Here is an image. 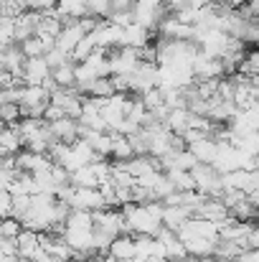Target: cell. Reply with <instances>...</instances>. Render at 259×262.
Segmentation results:
<instances>
[{
    "label": "cell",
    "instance_id": "cell-1",
    "mask_svg": "<svg viewBox=\"0 0 259 262\" xmlns=\"http://www.w3.org/2000/svg\"><path fill=\"white\" fill-rule=\"evenodd\" d=\"M193 178V186L198 193H203L206 199H219L224 193V186H221V173L214 168V166H196L188 171Z\"/></svg>",
    "mask_w": 259,
    "mask_h": 262
},
{
    "label": "cell",
    "instance_id": "cell-2",
    "mask_svg": "<svg viewBox=\"0 0 259 262\" xmlns=\"http://www.w3.org/2000/svg\"><path fill=\"white\" fill-rule=\"evenodd\" d=\"M13 166L15 171H26V173H43V171H51V161L46 153H31V150H18L13 156Z\"/></svg>",
    "mask_w": 259,
    "mask_h": 262
},
{
    "label": "cell",
    "instance_id": "cell-3",
    "mask_svg": "<svg viewBox=\"0 0 259 262\" xmlns=\"http://www.w3.org/2000/svg\"><path fill=\"white\" fill-rule=\"evenodd\" d=\"M38 20H41V13L36 10H23L20 15H15L13 18V43H23L33 38L38 31Z\"/></svg>",
    "mask_w": 259,
    "mask_h": 262
},
{
    "label": "cell",
    "instance_id": "cell-4",
    "mask_svg": "<svg viewBox=\"0 0 259 262\" xmlns=\"http://www.w3.org/2000/svg\"><path fill=\"white\" fill-rule=\"evenodd\" d=\"M69 209L77 211H99L104 209V199L99 193V188H74L72 199H69Z\"/></svg>",
    "mask_w": 259,
    "mask_h": 262
},
{
    "label": "cell",
    "instance_id": "cell-5",
    "mask_svg": "<svg viewBox=\"0 0 259 262\" xmlns=\"http://www.w3.org/2000/svg\"><path fill=\"white\" fill-rule=\"evenodd\" d=\"M15 247H18V257H26V260H31V262H38L46 255L41 250V245H38V232H31V229H20L18 232Z\"/></svg>",
    "mask_w": 259,
    "mask_h": 262
},
{
    "label": "cell",
    "instance_id": "cell-6",
    "mask_svg": "<svg viewBox=\"0 0 259 262\" xmlns=\"http://www.w3.org/2000/svg\"><path fill=\"white\" fill-rule=\"evenodd\" d=\"M49 74H51V69L46 67L43 56L41 59H26L23 74H20V84L23 87H41L49 79Z\"/></svg>",
    "mask_w": 259,
    "mask_h": 262
},
{
    "label": "cell",
    "instance_id": "cell-7",
    "mask_svg": "<svg viewBox=\"0 0 259 262\" xmlns=\"http://www.w3.org/2000/svg\"><path fill=\"white\" fill-rule=\"evenodd\" d=\"M120 166H122V171L130 176L132 181H137L140 176L150 173V171H163V168H160V161L153 158V156H132L130 161H125V163H120Z\"/></svg>",
    "mask_w": 259,
    "mask_h": 262
},
{
    "label": "cell",
    "instance_id": "cell-8",
    "mask_svg": "<svg viewBox=\"0 0 259 262\" xmlns=\"http://www.w3.org/2000/svg\"><path fill=\"white\" fill-rule=\"evenodd\" d=\"M49 133L56 143H64V145H72L74 140H79V122L72 120V117H61L56 122L49 125Z\"/></svg>",
    "mask_w": 259,
    "mask_h": 262
},
{
    "label": "cell",
    "instance_id": "cell-9",
    "mask_svg": "<svg viewBox=\"0 0 259 262\" xmlns=\"http://www.w3.org/2000/svg\"><path fill=\"white\" fill-rule=\"evenodd\" d=\"M49 102H51V104H56V107L64 112V117L79 120V115H82V99H79V97H74V94H69L66 89H56V92H51Z\"/></svg>",
    "mask_w": 259,
    "mask_h": 262
},
{
    "label": "cell",
    "instance_id": "cell-10",
    "mask_svg": "<svg viewBox=\"0 0 259 262\" xmlns=\"http://www.w3.org/2000/svg\"><path fill=\"white\" fill-rule=\"evenodd\" d=\"M23 64H26V56H23L18 43H10L0 51V69L10 72L18 82H20V74H23Z\"/></svg>",
    "mask_w": 259,
    "mask_h": 262
},
{
    "label": "cell",
    "instance_id": "cell-11",
    "mask_svg": "<svg viewBox=\"0 0 259 262\" xmlns=\"http://www.w3.org/2000/svg\"><path fill=\"white\" fill-rule=\"evenodd\" d=\"M185 150L196 158V163H201V166H214L216 153H219V143L211 140V138H201V140L191 143Z\"/></svg>",
    "mask_w": 259,
    "mask_h": 262
},
{
    "label": "cell",
    "instance_id": "cell-12",
    "mask_svg": "<svg viewBox=\"0 0 259 262\" xmlns=\"http://www.w3.org/2000/svg\"><path fill=\"white\" fill-rule=\"evenodd\" d=\"M107 255L117 262H127L135 260V239L130 234H120L112 239V245L107 247Z\"/></svg>",
    "mask_w": 259,
    "mask_h": 262
},
{
    "label": "cell",
    "instance_id": "cell-13",
    "mask_svg": "<svg viewBox=\"0 0 259 262\" xmlns=\"http://www.w3.org/2000/svg\"><path fill=\"white\" fill-rule=\"evenodd\" d=\"M82 38H84V31L79 28V20H77L74 26H64V28L59 31V36H56L54 46H56V49H61L64 54H72V51H74V46H77Z\"/></svg>",
    "mask_w": 259,
    "mask_h": 262
},
{
    "label": "cell",
    "instance_id": "cell-14",
    "mask_svg": "<svg viewBox=\"0 0 259 262\" xmlns=\"http://www.w3.org/2000/svg\"><path fill=\"white\" fill-rule=\"evenodd\" d=\"M196 216H198V219H206V222H214V224L219 227V224L229 216V211H226V206H224L219 199H203V204L198 206Z\"/></svg>",
    "mask_w": 259,
    "mask_h": 262
},
{
    "label": "cell",
    "instance_id": "cell-15",
    "mask_svg": "<svg viewBox=\"0 0 259 262\" xmlns=\"http://www.w3.org/2000/svg\"><path fill=\"white\" fill-rule=\"evenodd\" d=\"M191 219V214L180 206H163V216H160V227L163 229H171V232H178L185 222Z\"/></svg>",
    "mask_w": 259,
    "mask_h": 262
},
{
    "label": "cell",
    "instance_id": "cell-16",
    "mask_svg": "<svg viewBox=\"0 0 259 262\" xmlns=\"http://www.w3.org/2000/svg\"><path fill=\"white\" fill-rule=\"evenodd\" d=\"M74 67L77 64H72V61H66V64H61V67H56V69H51V82L56 84V89H69L77 84V72H74Z\"/></svg>",
    "mask_w": 259,
    "mask_h": 262
},
{
    "label": "cell",
    "instance_id": "cell-17",
    "mask_svg": "<svg viewBox=\"0 0 259 262\" xmlns=\"http://www.w3.org/2000/svg\"><path fill=\"white\" fill-rule=\"evenodd\" d=\"M54 13L56 15H64V18L82 20V18H86V0H56Z\"/></svg>",
    "mask_w": 259,
    "mask_h": 262
},
{
    "label": "cell",
    "instance_id": "cell-18",
    "mask_svg": "<svg viewBox=\"0 0 259 262\" xmlns=\"http://www.w3.org/2000/svg\"><path fill=\"white\" fill-rule=\"evenodd\" d=\"M69 183L74 188H97L99 176L94 171V166H84V168H77L74 173H69Z\"/></svg>",
    "mask_w": 259,
    "mask_h": 262
},
{
    "label": "cell",
    "instance_id": "cell-19",
    "mask_svg": "<svg viewBox=\"0 0 259 262\" xmlns=\"http://www.w3.org/2000/svg\"><path fill=\"white\" fill-rule=\"evenodd\" d=\"M0 150H3L5 156H15L18 150H23L20 138H18V133H15V125H3V127H0Z\"/></svg>",
    "mask_w": 259,
    "mask_h": 262
},
{
    "label": "cell",
    "instance_id": "cell-20",
    "mask_svg": "<svg viewBox=\"0 0 259 262\" xmlns=\"http://www.w3.org/2000/svg\"><path fill=\"white\" fill-rule=\"evenodd\" d=\"M109 138H112L109 156L114 158V163H125V161H130V158H132V148H130L127 138H125V135H117V133H109Z\"/></svg>",
    "mask_w": 259,
    "mask_h": 262
},
{
    "label": "cell",
    "instance_id": "cell-21",
    "mask_svg": "<svg viewBox=\"0 0 259 262\" xmlns=\"http://www.w3.org/2000/svg\"><path fill=\"white\" fill-rule=\"evenodd\" d=\"M97 51V43H94V38L91 36H84L77 46H74V51L69 54V59H72V64H84L86 59L91 56Z\"/></svg>",
    "mask_w": 259,
    "mask_h": 262
},
{
    "label": "cell",
    "instance_id": "cell-22",
    "mask_svg": "<svg viewBox=\"0 0 259 262\" xmlns=\"http://www.w3.org/2000/svg\"><path fill=\"white\" fill-rule=\"evenodd\" d=\"M166 173V178L171 181L173 191H196V186H193V178H191V173L188 171H163Z\"/></svg>",
    "mask_w": 259,
    "mask_h": 262
},
{
    "label": "cell",
    "instance_id": "cell-23",
    "mask_svg": "<svg viewBox=\"0 0 259 262\" xmlns=\"http://www.w3.org/2000/svg\"><path fill=\"white\" fill-rule=\"evenodd\" d=\"M127 143L132 148V156H148L150 148V135L145 130H135L132 135H127Z\"/></svg>",
    "mask_w": 259,
    "mask_h": 262
},
{
    "label": "cell",
    "instance_id": "cell-24",
    "mask_svg": "<svg viewBox=\"0 0 259 262\" xmlns=\"http://www.w3.org/2000/svg\"><path fill=\"white\" fill-rule=\"evenodd\" d=\"M18 46H20V51H23L26 59H41L46 54V46H43V41L38 36H33V38H28V41H23Z\"/></svg>",
    "mask_w": 259,
    "mask_h": 262
},
{
    "label": "cell",
    "instance_id": "cell-25",
    "mask_svg": "<svg viewBox=\"0 0 259 262\" xmlns=\"http://www.w3.org/2000/svg\"><path fill=\"white\" fill-rule=\"evenodd\" d=\"M43 61H46V67H49V69H56V67H61V64L72 61V59H69V54H64L61 49L51 46V49H49V51L43 54Z\"/></svg>",
    "mask_w": 259,
    "mask_h": 262
},
{
    "label": "cell",
    "instance_id": "cell-26",
    "mask_svg": "<svg viewBox=\"0 0 259 262\" xmlns=\"http://www.w3.org/2000/svg\"><path fill=\"white\" fill-rule=\"evenodd\" d=\"M0 120H3V125H15L20 120L18 104H0Z\"/></svg>",
    "mask_w": 259,
    "mask_h": 262
},
{
    "label": "cell",
    "instance_id": "cell-27",
    "mask_svg": "<svg viewBox=\"0 0 259 262\" xmlns=\"http://www.w3.org/2000/svg\"><path fill=\"white\" fill-rule=\"evenodd\" d=\"M23 227L15 222V219H0V237H8V239H15L18 237V232H20Z\"/></svg>",
    "mask_w": 259,
    "mask_h": 262
},
{
    "label": "cell",
    "instance_id": "cell-28",
    "mask_svg": "<svg viewBox=\"0 0 259 262\" xmlns=\"http://www.w3.org/2000/svg\"><path fill=\"white\" fill-rule=\"evenodd\" d=\"M137 0H109V18L114 13H132Z\"/></svg>",
    "mask_w": 259,
    "mask_h": 262
},
{
    "label": "cell",
    "instance_id": "cell-29",
    "mask_svg": "<svg viewBox=\"0 0 259 262\" xmlns=\"http://www.w3.org/2000/svg\"><path fill=\"white\" fill-rule=\"evenodd\" d=\"M242 250H259V229L257 227H252V229L247 232V237L242 239Z\"/></svg>",
    "mask_w": 259,
    "mask_h": 262
},
{
    "label": "cell",
    "instance_id": "cell-30",
    "mask_svg": "<svg viewBox=\"0 0 259 262\" xmlns=\"http://www.w3.org/2000/svg\"><path fill=\"white\" fill-rule=\"evenodd\" d=\"M61 117H64V112H61L56 104H51V102H49V107H46L43 115H41V120H43L46 125H51V122H56V120H61Z\"/></svg>",
    "mask_w": 259,
    "mask_h": 262
},
{
    "label": "cell",
    "instance_id": "cell-31",
    "mask_svg": "<svg viewBox=\"0 0 259 262\" xmlns=\"http://www.w3.org/2000/svg\"><path fill=\"white\" fill-rule=\"evenodd\" d=\"M10 201H13V196L8 191H0V219L10 216Z\"/></svg>",
    "mask_w": 259,
    "mask_h": 262
},
{
    "label": "cell",
    "instance_id": "cell-32",
    "mask_svg": "<svg viewBox=\"0 0 259 262\" xmlns=\"http://www.w3.org/2000/svg\"><path fill=\"white\" fill-rule=\"evenodd\" d=\"M10 87H20V82H18L10 72L0 69V89H10Z\"/></svg>",
    "mask_w": 259,
    "mask_h": 262
},
{
    "label": "cell",
    "instance_id": "cell-33",
    "mask_svg": "<svg viewBox=\"0 0 259 262\" xmlns=\"http://www.w3.org/2000/svg\"><path fill=\"white\" fill-rule=\"evenodd\" d=\"M237 262H259V250H244L237 257Z\"/></svg>",
    "mask_w": 259,
    "mask_h": 262
},
{
    "label": "cell",
    "instance_id": "cell-34",
    "mask_svg": "<svg viewBox=\"0 0 259 262\" xmlns=\"http://www.w3.org/2000/svg\"><path fill=\"white\" fill-rule=\"evenodd\" d=\"M91 262H117V260H112V257H109V255H99V257H97V260H91Z\"/></svg>",
    "mask_w": 259,
    "mask_h": 262
},
{
    "label": "cell",
    "instance_id": "cell-35",
    "mask_svg": "<svg viewBox=\"0 0 259 262\" xmlns=\"http://www.w3.org/2000/svg\"><path fill=\"white\" fill-rule=\"evenodd\" d=\"M15 262H31V260H26V257H15Z\"/></svg>",
    "mask_w": 259,
    "mask_h": 262
},
{
    "label": "cell",
    "instance_id": "cell-36",
    "mask_svg": "<svg viewBox=\"0 0 259 262\" xmlns=\"http://www.w3.org/2000/svg\"><path fill=\"white\" fill-rule=\"evenodd\" d=\"M183 262H198V260H193V257H185V260H183Z\"/></svg>",
    "mask_w": 259,
    "mask_h": 262
},
{
    "label": "cell",
    "instance_id": "cell-37",
    "mask_svg": "<svg viewBox=\"0 0 259 262\" xmlns=\"http://www.w3.org/2000/svg\"><path fill=\"white\" fill-rule=\"evenodd\" d=\"M0 127H3V120H0Z\"/></svg>",
    "mask_w": 259,
    "mask_h": 262
},
{
    "label": "cell",
    "instance_id": "cell-38",
    "mask_svg": "<svg viewBox=\"0 0 259 262\" xmlns=\"http://www.w3.org/2000/svg\"><path fill=\"white\" fill-rule=\"evenodd\" d=\"M0 5H3V0H0Z\"/></svg>",
    "mask_w": 259,
    "mask_h": 262
}]
</instances>
